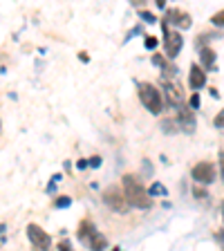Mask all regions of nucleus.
<instances>
[{
	"instance_id": "9b49d317",
	"label": "nucleus",
	"mask_w": 224,
	"mask_h": 251,
	"mask_svg": "<svg viewBox=\"0 0 224 251\" xmlns=\"http://www.w3.org/2000/svg\"><path fill=\"white\" fill-rule=\"evenodd\" d=\"M97 233V229H94V225L90 222V220H83L81 222V226H78V240L83 242L85 247L90 245V240H92V235Z\"/></svg>"
},
{
	"instance_id": "dca6fc26",
	"label": "nucleus",
	"mask_w": 224,
	"mask_h": 251,
	"mask_svg": "<svg viewBox=\"0 0 224 251\" xmlns=\"http://www.w3.org/2000/svg\"><path fill=\"white\" fill-rule=\"evenodd\" d=\"M213 124H215V128H224V108H222V110H220L218 115H215Z\"/></svg>"
},
{
	"instance_id": "7ed1b4c3",
	"label": "nucleus",
	"mask_w": 224,
	"mask_h": 251,
	"mask_svg": "<svg viewBox=\"0 0 224 251\" xmlns=\"http://www.w3.org/2000/svg\"><path fill=\"white\" fill-rule=\"evenodd\" d=\"M103 202L108 204L110 209L115 211V213H125L128 211V200H125V195H124V191L121 188H117V186H110L108 191L103 193Z\"/></svg>"
},
{
	"instance_id": "9d476101",
	"label": "nucleus",
	"mask_w": 224,
	"mask_h": 251,
	"mask_svg": "<svg viewBox=\"0 0 224 251\" xmlns=\"http://www.w3.org/2000/svg\"><path fill=\"white\" fill-rule=\"evenodd\" d=\"M188 83H191L193 90L204 88V83H206V74H204V70L198 68V65H193V68H191V76H188Z\"/></svg>"
},
{
	"instance_id": "f8f14e48",
	"label": "nucleus",
	"mask_w": 224,
	"mask_h": 251,
	"mask_svg": "<svg viewBox=\"0 0 224 251\" xmlns=\"http://www.w3.org/2000/svg\"><path fill=\"white\" fill-rule=\"evenodd\" d=\"M199 58H202V68L204 70H213L215 68V52L211 47H202L199 50Z\"/></svg>"
},
{
	"instance_id": "1a4fd4ad",
	"label": "nucleus",
	"mask_w": 224,
	"mask_h": 251,
	"mask_svg": "<svg viewBox=\"0 0 224 251\" xmlns=\"http://www.w3.org/2000/svg\"><path fill=\"white\" fill-rule=\"evenodd\" d=\"M166 23L177 25L179 29H188V27H191V18H188V14H184V11H179V9H171V11H168Z\"/></svg>"
},
{
	"instance_id": "f257e3e1",
	"label": "nucleus",
	"mask_w": 224,
	"mask_h": 251,
	"mask_svg": "<svg viewBox=\"0 0 224 251\" xmlns=\"http://www.w3.org/2000/svg\"><path fill=\"white\" fill-rule=\"evenodd\" d=\"M121 184H124L121 191H124L130 206H135V209H150L152 206V198L148 195V191L141 186V182L135 175H124V182Z\"/></svg>"
},
{
	"instance_id": "f3484780",
	"label": "nucleus",
	"mask_w": 224,
	"mask_h": 251,
	"mask_svg": "<svg viewBox=\"0 0 224 251\" xmlns=\"http://www.w3.org/2000/svg\"><path fill=\"white\" fill-rule=\"evenodd\" d=\"M211 23L218 27H224V11H220V14H215L213 18H211Z\"/></svg>"
},
{
	"instance_id": "6ab92c4d",
	"label": "nucleus",
	"mask_w": 224,
	"mask_h": 251,
	"mask_svg": "<svg viewBox=\"0 0 224 251\" xmlns=\"http://www.w3.org/2000/svg\"><path fill=\"white\" fill-rule=\"evenodd\" d=\"M139 16H141V18H144V21H146V23H157V21H155V16H152L150 11H141Z\"/></svg>"
},
{
	"instance_id": "ddd939ff",
	"label": "nucleus",
	"mask_w": 224,
	"mask_h": 251,
	"mask_svg": "<svg viewBox=\"0 0 224 251\" xmlns=\"http://www.w3.org/2000/svg\"><path fill=\"white\" fill-rule=\"evenodd\" d=\"M152 63H155V65H159V68L164 70V76H175V74H177V68H175V65H171V63H166V58H162L159 56V54H155V56H152Z\"/></svg>"
},
{
	"instance_id": "f03ea898",
	"label": "nucleus",
	"mask_w": 224,
	"mask_h": 251,
	"mask_svg": "<svg viewBox=\"0 0 224 251\" xmlns=\"http://www.w3.org/2000/svg\"><path fill=\"white\" fill-rule=\"evenodd\" d=\"M139 99H141V103L148 108V112H152V115H159L164 110L162 94H159V90L150 83H139Z\"/></svg>"
},
{
	"instance_id": "b1692460",
	"label": "nucleus",
	"mask_w": 224,
	"mask_h": 251,
	"mask_svg": "<svg viewBox=\"0 0 224 251\" xmlns=\"http://www.w3.org/2000/svg\"><path fill=\"white\" fill-rule=\"evenodd\" d=\"M90 166H94V168H97V166H99V164H101V157H92V159H90Z\"/></svg>"
},
{
	"instance_id": "6e6552de",
	"label": "nucleus",
	"mask_w": 224,
	"mask_h": 251,
	"mask_svg": "<svg viewBox=\"0 0 224 251\" xmlns=\"http://www.w3.org/2000/svg\"><path fill=\"white\" fill-rule=\"evenodd\" d=\"M177 130H184V132H193L195 130L193 112H191L184 103L177 108Z\"/></svg>"
},
{
	"instance_id": "bb28decb",
	"label": "nucleus",
	"mask_w": 224,
	"mask_h": 251,
	"mask_svg": "<svg viewBox=\"0 0 224 251\" xmlns=\"http://www.w3.org/2000/svg\"><path fill=\"white\" fill-rule=\"evenodd\" d=\"M155 2H157V7H164V5H166V0H155Z\"/></svg>"
},
{
	"instance_id": "a878e982",
	"label": "nucleus",
	"mask_w": 224,
	"mask_h": 251,
	"mask_svg": "<svg viewBox=\"0 0 224 251\" xmlns=\"http://www.w3.org/2000/svg\"><path fill=\"white\" fill-rule=\"evenodd\" d=\"M220 164H222V175H224V152H220Z\"/></svg>"
},
{
	"instance_id": "4468645a",
	"label": "nucleus",
	"mask_w": 224,
	"mask_h": 251,
	"mask_svg": "<svg viewBox=\"0 0 224 251\" xmlns=\"http://www.w3.org/2000/svg\"><path fill=\"white\" fill-rule=\"evenodd\" d=\"M90 249H103V247H108V240H105L103 235L99 233V231H97V233L92 235V240H90Z\"/></svg>"
},
{
	"instance_id": "4be33fe9",
	"label": "nucleus",
	"mask_w": 224,
	"mask_h": 251,
	"mask_svg": "<svg viewBox=\"0 0 224 251\" xmlns=\"http://www.w3.org/2000/svg\"><path fill=\"white\" fill-rule=\"evenodd\" d=\"M193 193H195V198H199V200H204V198H206V191H202V188H198V186H195V191H193Z\"/></svg>"
},
{
	"instance_id": "5701e85b",
	"label": "nucleus",
	"mask_w": 224,
	"mask_h": 251,
	"mask_svg": "<svg viewBox=\"0 0 224 251\" xmlns=\"http://www.w3.org/2000/svg\"><path fill=\"white\" fill-rule=\"evenodd\" d=\"M215 240H218L220 245H222V249H224V231H218V233H215Z\"/></svg>"
},
{
	"instance_id": "423d86ee",
	"label": "nucleus",
	"mask_w": 224,
	"mask_h": 251,
	"mask_svg": "<svg viewBox=\"0 0 224 251\" xmlns=\"http://www.w3.org/2000/svg\"><path fill=\"white\" fill-rule=\"evenodd\" d=\"M191 175H193V179L198 184H211L215 179V166L209 162H202V164H198V166H193Z\"/></svg>"
},
{
	"instance_id": "20e7f679",
	"label": "nucleus",
	"mask_w": 224,
	"mask_h": 251,
	"mask_svg": "<svg viewBox=\"0 0 224 251\" xmlns=\"http://www.w3.org/2000/svg\"><path fill=\"white\" fill-rule=\"evenodd\" d=\"M27 235H29V242L36 247V249H50V247H52V238H50L41 226L29 225L27 226Z\"/></svg>"
},
{
	"instance_id": "412c9836",
	"label": "nucleus",
	"mask_w": 224,
	"mask_h": 251,
	"mask_svg": "<svg viewBox=\"0 0 224 251\" xmlns=\"http://www.w3.org/2000/svg\"><path fill=\"white\" fill-rule=\"evenodd\" d=\"M146 47H148V50H155V47H157V38H146Z\"/></svg>"
},
{
	"instance_id": "cd10ccee",
	"label": "nucleus",
	"mask_w": 224,
	"mask_h": 251,
	"mask_svg": "<svg viewBox=\"0 0 224 251\" xmlns=\"http://www.w3.org/2000/svg\"><path fill=\"white\" fill-rule=\"evenodd\" d=\"M222 218H224V204H222Z\"/></svg>"
},
{
	"instance_id": "0eeeda50",
	"label": "nucleus",
	"mask_w": 224,
	"mask_h": 251,
	"mask_svg": "<svg viewBox=\"0 0 224 251\" xmlns=\"http://www.w3.org/2000/svg\"><path fill=\"white\" fill-rule=\"evenodd\" d=\"M182 45H184V38L179 31H166V36H164V47H166L168 58L177 56V54L182 52Z\"/></svg>"
},
{
	"instance_id": "a211bd4d",
	"label": "nucleus",
	"mask_w": 224,
	"mask_h": 251,
	"mask_svg": "<svg viewBox=\"0 0 224 251\" xmlns=\"http://www.w3.org/2000/svg\"><path fill=\"white\" fill-rule=\"evenodd\" d=\"M70 204H72V200H70V198H58L56 200V206H58V209H65V206H70Z\"/></svg>"
},
{
	"instance_id": "2eb2a0df",
	"label": "nucleus",
	"mask_w": 224,
	"mask_h": 251,
	"mask_svg": "<svg viewBox=\"0 0 224 251\" xmlns=\"http://www.w3.org/2000/svg\"><path fill=\"white\" fill-rule=\"evenodd\" d=\"M166 193H168V191H166V186H164V184H159V182H155L150 188H148V195H150V198H159V195H162V198H164V195H166Z\"/></svg>"
},
{
	"instance_id": "39448f33",
	"label": "nucleus",
	"mask_w": 224,
	"mask_h": 251,
	"mask_svg": "<svg viewBox=\"0 0 224 251\" xmlns=\"http://www.w3.org/2000/svg\"><path fill=\"white\" fill-rule=\"evenodd\" d=\"M162 88H164V97H166V103L171 105V108H175L177 110L179 105L184 103V99H182V90L177 88V85L173 83V81H162Z\"/></svg>"
},
{
	"instance_id": "aec40b11",
	"label": "nucleus",
	"mask_w": 224,
	"mask_h": 251,
	"mask_svg": "<svg viewBox=\"0 0 224 251\" xmlns=\"http://www.w3.org/2000/svg\"><path fill=\"white\" fill-rule=\"evenodd\" d=\"M191 108H193V110H198V108H199V94H198V92H195L193 97H191Z\"/></svg>"
},
{
	"instance_id": "393cba45",
	"label": "nucleus",
	"mask_w": 224,
	"mask_h": 251,
	"mask_svg": "<svg viewBox=\"0 0 224 251\" xmlns=\"http://www.w3.org/2000/svg\"><path fill=\"white\" fill-rule=\"evenodd\" d=\"M132 5H137V7H141V5H146V0H130Z\"/></svg>"
}]
</instances>
